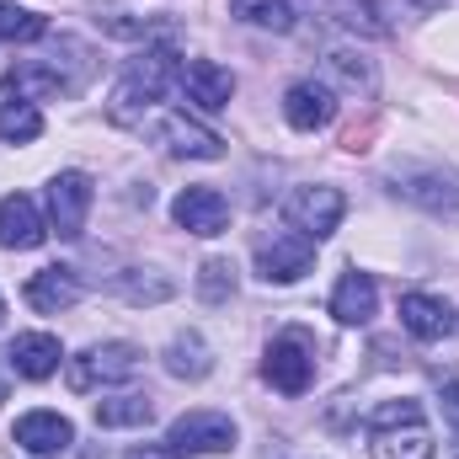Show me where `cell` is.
<instances>
[{
	"instance_id": "cell-1",
	"label": "cell",
	"mask_w": 459,
	"mask_h": 459,
	"mask_svg": "<svg viewBox=\"0 0 459 459\" xmlns=\"http://www.w3.org/2000/svg\"><path fill=\"white\" fill-rule=\"evenodd\" d=\"M91 70H97L91 48H86L81 38H59V43H54V54L11 65V70H5V91H11L16 102H43V97H75V91H86Z\"/></svg>"
},
{
	"instance_id": "cell-2",
	"label": "cell",
	"mask_w": 459,
	"mask_h": 459,
	"mask_svg": "<svg viewBox=\"0 0 459 459\" xmlns=\"http://www.w3.org/2000/svg\"><path fill=\"white\" fill-rule=\"evenodd\" d=\"M177 70H182V59H177L171 43H150V48H139V54L128 59V70L117 75L113 97H108V117H113L117 128L144 123V117L160 108V97H166V86L177 81Z\"/></svg>"
},
{
	"instance_id": "cell-3",
	"label": "cell",
	"mask_w": 459,
	"mask_h": 459,
	"mask_svg": "<svg viewBox=\"0 0 459 459\" xmlns=\"http://www.w3.org/2000/svg\"><path fill=\"white\" fill-rule=\"evenodd\" d=\"M144 363L139 342H91L81 358H70V390H102V385H128Z\"/></svg>"
},
{
	"instance_id": "cell-4",
	"label": "cell",
	"mask_w": 459,
	"mask_h": 459,
	"mask_svg": "<svg viewBox=\"0 0 459 459\" xmlns=\"http://www.w3.org/2000/svg\"><path fill=\"white\" fill-rule=\"evenodd\" d=\"M390 193L428 214L459 220V177L444 166H401V171H390Z\"/></svg>"
},
{
	"instance_id": "cell-5",
	"label": "cell",
	"mask_w": 459,
	"mask_h": 459,
	"mask_svg": "<svg viewBox=\"0 0 459 459\" xmlns=\"http://www.w3.org/2000/svg\"><path fill=\"white\" fill-rule=\"evenodd\" d=\"M262 374L273 390L283 395H305L316 385V342L305 332H278L267 342V358H262Z\"/></svg>"
},
{
	"instance_id": "cell-6",
	"label": "cell",
	"mask_w": 459,
	"mask_h": 459,
	"mask_svg": "<svg viewBox=\"0 0 459 459\" xmlns=\"http://www.w3.org/2000/svg\"><path fill=\"white\" fill-rule=\"evenodd\" d=\"M166 449L171 455H230L235 449V422L225 411H182L166 428Z\"/></svg>"
},
{
	"instance_id": "cell-7",
	"label": "cell",
	"mask_w": 459,
	"mask_h": 459,
	"mask_svg": "<svg viewBox=\"0 0 459 459\" xmlns=\"http://www.w3.org/2000/svg\"><path fill=\"white\" fill-rule=\"evenodd\" d=\"M342 214H347V198L337 187H294L283 198V220L289 230L310 235V240H326L332 230H342Z\"/></svg>"
},
{
	"instance_id": "cell-8",
	"label": "cell",
	"mask_w": 459,
	"mask_h": 459,
	"mask_svg": "<svg viewBox=\"0 0 459 459\" xmlns=\"http://www.w3.org/2000/svg\"><path fill=\"white\" fill-rule=\"evenodd\" d=\"M91 177L86 171H59L48 177V230H59V240H75L86 230V214H91Z\"/></svg>"
},
{
	"instance_id": "cell-9",
	"label": "cell",
	"mask_w": 459,
	"mask_h": 459,
	"mask_svg": "<svg viewBox=\"0 0 459 459\" xmlns=\"http://www.w3.org/2000/svg\"><path fill=\"white\" fill-rule=\"evenodd\" d=\"M310 267H316V240L299 235V230L273 235L267 246H256V278L262 283H299Z\"/></svg>"
},
{
	"instance_id": "cell-10",
	"label": "cell",
	"mask_w": 459,
	"mask_h": 459,
	"mask_svg": "<svg viewBox=\"0 0 459 459\" xmlns=\"http://www.w3.org/2000/svg\"><path fill=\"white\" fill-rule=\"evenodd\" d=\"M177 86H182V97L198 113H225L230 97H235V75H230L225 65H214V59H182Z\"/></svg>"
},
{
	"instance_id": "cell-11",
	"label": "cell",
	"mask_w": 459,
	"mask_h": 459,
	"mask_svg": "<svg viewBox=\"0 0 459 459\" xmlns=\"http://www.w3.org/2000/svg\"><path fill=\"white\" fill-rule=\"evenodd\" d=\"M171 220L187 230V235H225L230 225V198L220 187H182L177 198H171Z\"/></svg>"
},
{
	"instance_id": "cell-12",
	"label": "cell",
	"mask_w": 459,
	"mask_h": 459,
	"mask_svg": "<svg viewBox=\"0 0 459 459\" xmlns=\"http://www.w3.org/2000/svg\"><path fill=\"white\" fill-rule=\"evenodd\" d=\"M48 240V220L27 193H5L0 198V246L5 251H38Z\"/></svg>"
},
{
	"instance_id": "cell-13",
	"label": "cell",
	"mask_w": 459,
	"mask_h": 459,
	"mask_svg": "<svg viewBox=\"0 0 459 459\" xmlns=\"http://www.w3.org/2000/svg\"><path fill=\"white\" fill-rule=\"evenodd\" d=\"M160 144H166V155H177V160H220V155H225V139L187 113L160 117Z\"/></svg>"
},
{
	"instance_id": "cell-14",
	"label": "cell",
	"mask_w": 459,
	"mask_h": 459,
	"mask_svg": "<svg viewBox=\"0 0 459 459\" xmlns=\"http://www.w3.org/2000/svg\"><path fill=\"white\" fill-rule=\"evenodd\" d=\"M59 363H65V347L54 332H16L5 347V368L22 379H48V374H59Z\"/></svg>"
},
{
	"instance_id": "cell-15",
	"label": "cell",
	"mask_w": 459,
	"mask_h": 459,
	"mask_svg": "<svg viewBox=\"0 0 459 459\" xmlns=\"http://www.w3.org/2000/svg\"><path fill=\"white\" fill-rule=\"evenodd\" d=\"M283 117H289V128L316 134V128H326L337 117V91L326 81H294L283 91Z\"/></svg>"
},
{
	"instance_id": "cell-16",
	"label": "cell",
	"mask_w": 459,
	"mask_h": 459,
	"mask_svg": "<svg viewBox=\"0 0 459 459\" xmlns=\"http://www.w3.org/2000/svg\"><path fill=\"white\" fill-rule=\"evenodd\" d=\"M70 444H75L70 417H59V411H27V417H16V449H27L32 459H54V455H65Z\"/></svg>"
},
{
	"instance_id": "cell-17",
	"label": "cell",
	"mask_w": 459,
	"mask_h": 459,
	"mask_svg": "<svg viewBox=\"0 0 459 459\" xmlns=\"http://www.w3.org/2000/svg\"><path fill=\"white\" fill-rule=\"evenodd\" d=\"M332 316L342 326H368L379 316V283L368 273H342V283L332 289Z\"/></svg>"
},
{
	"instance_id": "cell-18",
	"label": "cell",
	"mask_w": 459,
	"mask_h": 459,
	"mask_svg": "<svg viewBox=\"0 0 459 459\" xmlns=\"http://www.w3.org/2000/svg\"><path fill=\"white\" fill-rule=\"evenodd\" d=\"M81 299V273L75 267H43L27 278V305L43 310V316H59Z\"/></svg>"
},
{
	"instance_id": "cell-19",
	"label": "cell",
	"mask_w": 459,
	"mask_h": 459,
	"mask_svg": "<svg viewBox=\"0 0 459 459\" xmlns=\"http://www.w3.org/2000/svg\"><path fill=\"white\" fill-rule=\"evenodd\" d=\"M401 326L417 337V342H444L455 332V310L433 294H401Z\"/></svg>"
},
{
	"instance_id": "cell-20",
	"label": "cell",
	"mask_w": 459,
	"mask_h": 459,
	"mask_svg": "<svg viewBox=\"0 0 459 459\" xmlns=\"http://www.w3.org/2000/svg\"><path fill=\"white\" fill-rule=\"evenodd\" d=\"M368 438H374L368 444L374 459H433V433H428L422 417L417 422H395V428H374Z\"/></svg>"
},
{
	"instance_id": "cell-21",
	"label": "cell",
	"mask_w": 459,
	"mask_h": 459,
	"mask_svg": "<svg viewBox=\"0 0 459 459\" xmlns=\"http://www.w3.org/2000/svg\"><path fill=\"white\" fill-rule=\"evenodd\" d=\"M166 374L171 379H209L214 374V347L204 342L198 332L171 337V347H166Z\"/></svg>"
},
{
	"instance_id": "cell-22",
	"label": "cell",
	"mask_w": 459,
	"mask_h": 459,
	"mask_svg": "<svg viewBox=\"0 0 459 459\" xmlns=\"http://www.w3.org/2000/svg\"><path fill=\"white\" fill-rule=\"evenodd\" d=\"M117 294H123L128 305H160V299L177 294V283H171L166 273H155V267H128V273L117 278Z\"/></svg>"
},
{
	"instance_id": "cell-23",
	"label": "cell",
	"mask_w": 459,
	"mask_h": 459,
	"mask_svg": "<svg viewBox=\"0 0 459 459\" xmlns=\"http://www.w3.org/2000/svg\"><path fill=\"white\" fill-rule=\"evenodd\" d=\"M230 16L262 32H289L294 27V5L289 0H230Z\"/></svg>"
},
{
	"instance_id": "cell-24",
	"label": "cell",
	"mask_w": 459,
	"mask_h": 459,
	"mask_svg": "<svg viewBox=\"0 0 459 459\" xmlns=\"http://www.w3.org/2000/svg\"><path fill=\"white\" fill-rule=\"evenodd\" d=\"M155 417V401L150 395H113V401H97V428H144Z\"/></svg>"
},
{
	"instance_id": "cell-25",
	"label": "cell",
	"mask_w": 459,
	"mask_h": 459,
	"mask_svg": "<svg viewBox=\"0 0 459 459\" xmlns=\"http://www.w3.org/2000/svg\"><path fill=\"white\" fill-rule=\"evenodd\" d=\"M193 283H198V299H204V305H230L240 278H235V262H230V256H209Z\"/></svg>"
},
{
	"instance_id": "cell-26",
	"label": "cell",
	"mask_w": 459,
	"mask_h": 459,
	"mask_svg": "<svg viewBox=\"0 0 459 459\" xmlns=\"http://www.w3.org/2000/svg\"><path fill=\"white\" fill-rule=\"evenodd\" d=\"M326 11L342 22L347 32H358V38H379V32H385L379 0H326Z\"/></svg>"
},
{
	"instance_id": "cell-27",
	"label": "cell",
	"mask_w": 459,
	"mask_h": 459,
	"mask_svg": "<svg viewBox=\"0 0 459 459\" xmlns=\"http://www.w3.org/2000/svg\"><path fill=\"white\" fill-rule=\"evenodd\" d=\"M38 134H43L38 102H16V97H11V102L0 108V139H5V144H32Z\"/></svg>"
},
{
	"instance_id": "cell-28",
	"label": "cell",
	"mask_w": 459,
	"mask_h": 459,
	"mask_svg": "<svg viewBox=\"0 0 459 459\" xmlns=\"http://www.w3.org/2000/svg\"><path fill=\"white\" fill-rule=\"evenodd\" d=\"M48 32V22L27 5H0V43H38Z\"/></svg>"
},
{
	"instance_id": "cell-29",
	"label": "cell",
	"mask_w": 459,
	"mask_h": 459,
	"mask_svg": "<svg viewBox=\"0 0 459 459\" xmlns=\"http://www.w3.org/2000/svg\"><path fill=\"white\" fill-rule=\"evenodd\" d=\"M326 65H332V75L342 81L347 91H374V65H368V59H358V54H347V48H332Z\"/></svg>"
},
{
	"instance_id": "cell-30",
	"label": "cell",
	"mask_w": 459,
	"mask_h": 459,
	"mask_svg": "<svg viewBox=\"0 0 459 459\" xmlns=\"http://www.w3.org/2000/svg\"><path fill=\"white\" fill-rule=\"evenodd\" d=\"M417 417H422L417 401H385V406H374V411L363 417V428L374 433V428H395V422H417Z\"/></svg>"
},
{
	"instance_id": "cell-31",
	"label": "cell",
	"mask_w": 459,
	"mask_h": 459,
	"mask_svg": "<svg viewBox=\"0 0 459 459\" xmlns=\"http://www.w3.org/2000/svg\"><path fill=\"white\" fill-rule=\"evenodd\" d=\"M444 422L449 433H459V379H444Z\"/></svg>"
},
{
	"instance_id": "cell-32",
	"label": "cell",
	"mask_w": 459,
	"mask_h": 459,
	"mask_svg": "<svg viewBox=\"0 0 459 459\" xmlns=\"http://www.w3.org/2000/svg\"><path fill=\"white\" fill-rule=\"evenodd\" d=\"M123 459H171V449H128Z\"/></svg>"
},
{
	"instance_id": "cell-33",
	"label": "cell",
	"mask_w": 459,
	"mask_h": 459,
	"mask_svg": "<svg viewBox=\"0 0 459 459\" xmlns=\"http://www.w3.org/2000/svg\"><path fill=\"white\" fill-rule=\"evenodd\" d=\"M0 321H5V299H0Z\"/></svg>"
},
{
	"instance_id": "cell-34",
	"label": "cell",
	"mask_w": 459,
	"mask_h": 459,
	"mask_svg": "<svg viewBox=\"0 0 459 459\" xmlns=\"http://www.w3.org/2000/svg\"><path fill=\"white\" fill-rule=\"evenodd\" d=\"M0 401H5V385H0Z\"/></svg>"
}]
</instances>
